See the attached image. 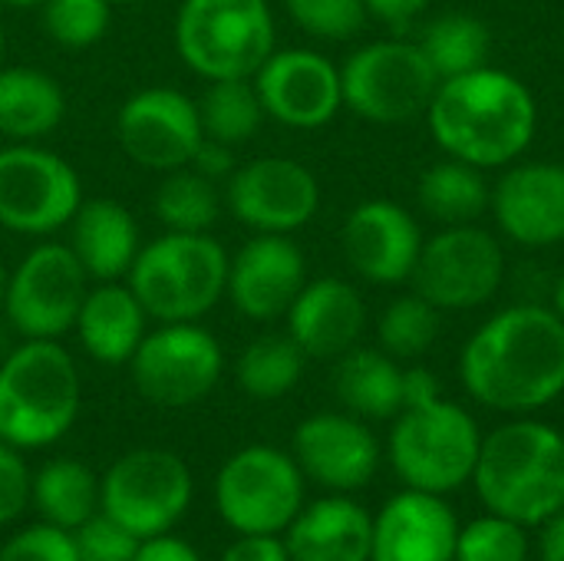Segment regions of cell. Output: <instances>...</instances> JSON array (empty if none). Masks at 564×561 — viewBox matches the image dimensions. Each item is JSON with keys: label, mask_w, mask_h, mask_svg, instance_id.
I'll list each match as a JSON object with an SVG mask.
<instances>
[{"label": "cell", "mask_w": 564, "mask_h": 561, "mask_svg": "<svg viewBox=\"0 0 564 561\" xmlns=\"http://www.w3.org/2000/svg\"><path fill=\"white\" fill-rule=\"evenodd\" d=\"M218 188L215 179L195 172L192 165L165 172L152 195V212L165 225V231H212L218 222Z\"/></svg>", "instance_id": "836d02e7"}, {"label": "cell", "mask_w": 564, "mask_h": 561, "mask_svg": "<svg viewBox=\"0 0 564 561\" xmlns=\"http://www.w3.org/2000/svg\"><path fill=\"white\" fill-rule=\"evenodd\" d=\"M459 374L473 400L499 413H532L564 393V321L542 304L489 317L463 347Z\"/></svg>", "instance_id": "6da1fadb"}, {"label": "cell", "mask_w": 564, "mask_h": 561, "mask_svg": "<svg viewBox=\"0 0 564 561\" xmlns=\"http://www.w3.org/2000/svg\"><path fill=\"white\" fill-rule=\"evenodd\" d=\"M364 3H367V13H373L387 23H406L416 13H423L433 0H364Z\"/></svg>", "instance_id": "bcb514c9"}, {"label": "cell", "mask_w": 564, "mask_h": 561, "mask_svg": "<svg viewBox=\"0 0 564 561\" xmlns=\"http://www.w3.org/2000/svg\"><path fill=\"white\" fill-rule=\"evenodd\" d=\"M3 50H7V36H3V26H0V60H3Z\"/></svg>", "instance_id": "816d5d0a"}, {"label": "cell", "mask_w": 564, "mask_h": 561, "mask_svg": "<svg viewBox=\"0 0 564 561\" xmlns=\"http://www.w3.org/2000/svg\"><path fill=\"white\" fill-rule=\"evenodd\" d=\"M83 205L76 169L36 142L0 149V225L17 235H53Z\"/></svg>", "instance_id": "30bf717a"}, {"label": "cell", "mask_w": 564, "mask_h": 561, "mask_svg": "<svg viewBox=\"0 0 564 561\" xmlns=\"http://www.w3.org/2000/svg\"><path fill=\"white\" fill-rule=\"evenodd\" d=\"M529 559V539L525 526L502 519V516H482L473 519L466 529H459L456 539V559L453 561H525Z\"/></svg>", "instance_id": "8d00e7d4"}, {"label": "cell", "mask_w": 564, "mask_h": 561, "mask_svg": "<svg viewBox=\"0 0 564 561\" xmlns=\"http://www.w3.org/2000/svg\"><path fill=\"white\" fill-rule=\"evenodd\" d=\"M430 132L449 159L476 169L516 162L535 136L539 109L532 89L496 66L443 79L426 109Z\"/></svg>", "instance_id": "7a4b0ae2"}, {"label": "cell", "mask_w": 564, "mask_h": 561, "mask_svg": "<svg viewBox=\"0 0 564 561\" xmlns=\"http://www.w3.org/2000/svg\"><path fill=\"white\" fill-rule=\"evenodd\" d=\"M7 278H10V271L0 261V311H3V301H7Z\"/></svg>", "instance_id": "681fc988"}, {"label": "cell", "mask_w": 564, "mask_h": 561, "mask_svg": "<svg viewBox=\"0 0 564 561\" xmlns=\"http://www.w3.org/2000/svg\"><path fill=\"white\" fill-rule=\"evenodd\" d=\"M109 3H132V0H109Z\"/></svg>", "instance_id": "f5cc1de1"}, {"label": "cell", "mask_w": 564, "mask_h": 561, "mask_svg": "<svg viewBox=\"0 0 564 561\" xmlns=\"http://www.w3.org/2000/svg\"><path fill=\"white\" fill-rule=\"evenodd\" d=\"M459 522L443 496L406 489L373 519L370 561H453Z\"/></svg>", "instance_id": "7402d4cb"}, {"label": "cell", "mask_w": 564, "mask_h": 561, "mask_svg": "<svg viewBox=\"0 0 564 561\" xmlns=\"http://www.w3.org/2000/svg\"><path fill=\"white\" fill-rule=\"evenodd\" d=\"M347 265L370 284H403L413 278L423 235L416 218L387 198L360 202L340 231Z\"/></svg>", "instance_id": "d6986e66"}, {"label": "cell", "mask_w": 564, "mask_h": 561, "mask_svg": "<svg viewBox=\"0 0 564 561\" xmlns=\"http://www.w3.org/2000/svg\"><path fill=\"white\" fill-rule=\"evenodd\" d=\"M132 384L155 407H192L205 400L225 370L221 344L195 321L162 324L132 354Z\"/></svg>", "instance_id": "4fadbf2b"}, {"label": "cell", "mask_w": 564, "mask_h": 561, "mask_svg": "<svg viewBox=\"0 0 564 561\" xmlns=\"http://www.w3.org/2000/svg\"><path fill=\"white\" fill-rule=\"evenodd\" d=\"M440 337V308L430 304L423 294H403L387 304L380 317V344L397 360L423 357Z\"/></svg>", "instance_id": "e575fe53"}, {"label": "cell", "mask_w": 564, "mask_h": 561, "mask_svg": "<svg viewBox=\"0 0 564 561\" xmlns=\"http://www.w3.org/2000/svg\"><path fill=\"white\" fill-rule=\"evenodd\" d=\"M215 503L228 529L278 536L304 506V473L294 456L274 446H248L221 466Z\"/></svg>", "instance_id": "9c48e42d"}, {"label": "cell", "mask_w": 564, "mask_h": 561, "mask_svg": "<svg viewBox=\"0 0 564 561\" xmlns=\"http://www.w3.org/2000/svg\"><path fill=\"white\" fill-rule=\"evenodd\" d=\"M89 274L69 245L43 241L23 255L7 278L3 314L26 341H56L76 327Z\"/></svg>", "instance_id": "7c38bea8"}, {"label": "cell", "mask_w": 564, "mask_h": 561, "mask_svg": "<svg viewBox=\"0 0 564 561\" xmlns=\"http://www.w3.org/2000/svg\"><path fill=\"white\" fill-rule=\"evenodd\" d=\"M228 251L208 231H165L139 248L129 288L162 324L205 317L228 288Z\"/></svg>", "instance_id": "5b68a950"}, {"label": "cell", "mask_w": 564, "mask_h": 561, "mask_svg": "<svg viewBox=\"0 0 564 561\" xmlns=\"http://www.w3.org/2000/svg\"><path fill=\"white\" fill-rule=\"evenodd\" d=\"M139 248V225L116 198H89L69 218V251L93 281L129 274Z\"/></svg>", "instance_id": "d4e9b609"}, {"label": "cell", "mask_w": 564, "mask_h": 561, "mask_svg": "<svg viewBox=\"0 0 564 561\" xmlns=\"http://www.w3.org/2000/svg\"><path fill=\"white\" fill-rule=\"evenodd\" d=\"M251 79L264 116L291 129H321L344 106L340 66L317 50H274Z\"/></svg>", "instance_id": "e0dca14e"}, {"label": "cell", "mask_w": 564, "mask_h": 561, "mask_svg": "<svg viewBox=\"0 0 564 561\" xmlns=\"http://www.w3.org/2000/svg\"><path fill=\"white\" fill-rule=\"evenodd\" d=\"M192 503V473L169 450H132L99 483V509L139 542L169 532Z\"/></svg>", "instance_id": "8fae6325"}, {"label": "cell", "mask_w": 564, "mask_h": 561, "mask_svg": "<svg viewBox=\"0 0 564 561\" xmlns=\"http://www.w3.org/2000/svg\"><path fill=\"white\" fill-rule=\"evenodd\" d=\"M291 20L317 40H350L367 23L364 0H284Z\"/></svg>", "instance_id": "74e56055"}, {"label": "cell", "mask_w": 564, "mask_h": 561, "mask_svg": "<svg viewBox=\"0 0 564 561\" xmlns=\"http://www.w3.org/2000/svg\"><path fill=\"white\" fill-rule=\"evenodd\" d=\"M116 136L122 152L152 172L192 165V155L205 139L198 103L172 86H149L132 93L119 106Z\"/></svg>", "instance_id": "2e32d148"}, {"label": "cell", "mask_w": 564, "mask_h": 561, "mask_svg": "<svg viewBox=\"0 0 564 561\" xmlns=\"http://www.w3.org/2000/svg\"><path fill=\"white\" fill-rule=\"evenodd\" d=\"M337 400L364 420H393L403 410V370L387 350L350 347L334 370Z\"/></svg>", "instance_id": "83f0119b"}, {"label": "cell", "mask_w": 564, "mask_h": 561, "mask_svg": "<svg viewBox=\"0 0 564 561\" xmlns=\"http://www.w3.org/2000/svg\"><path fill=\"white\" fill-rule=\"evenodd\" d=\"M192 169L208 175V179H218V175H231L235 172V155H231V145L225 142H215V139H202V145L195 149L192 155Z\"/></svg>", "instance_id": "ee69618b"}, {"label": "cell", "mask_w": 564, "mask_h": 561, "mask_svg": "<svg viewBox=\"0 0 564 561\" xmlns=\"http://www.w3.org/2000/svg\"><path fill=\"white\" fill-rule=\"evenodd\" d=\"M502 278V245L476 225H453L423 241L410 281L440 311H469L492 301Z\"/></svg>", "instance_id": "5bb4252c"}, {"label": "cell", "mask_w": 564, "mask_h": 561, "mask_svg": "<svg viewBox=\"0 0 564 561\" xmlns=\"http://www.w3.org/2000/svg\"><path fill=\"white\" fill-rule=\"evenodd\" d=\"M476 493L492 516L542 526L564 509V436L539 420H516L482 436Z\"/></svg>", "instance_id": "3957f363"}, {"label": "cell", "mask_w": 564, "mask_h": 561, "mask_svg": "<svg viewBox=\"0 0 564 561\" xmlns=\"http://www.w3.org/2000/svg\"><path fill=\"white\" fill-rule=\"evenodd\" d=\"M416 198L433 222L453 228V225H476L492 205V188L482 169L459 159H446L420 175Z\"/></svg>", "instance_id": "f1b7e54d"}, {"label": "cell", "mask_w": 564, "mask_h": 561, "mask_svg": "<svg viewBox=\"0 0 564 561\" xmlns=\"http://www.w3.org/2000/svg\"><path fill=\"white\" fill-rule=\"evenodd\" d=\"M344 106L360 119L397 126L430 109L440 76L420 43L377 40L360 46L340 66Z\"/></svg>", "instance_id": "ba28073f"}, {"label": "cell", "mask_w": 564, "mask_h": 561, "mask_svg": "<svg viewBox=\"0 0 564 561\" xmlns=\"http://www.w3.org/2000/svg\"><path fill=\"white\" fill-rule=\"evenodd\" d=\"M69 536H73L79 561H132L135 549H139V539L126 526H119L112 516H106L102 509H96Z\"/></svg>", "instance_id": "f35d334b"}, {"label": "cell", "mask_w": 564, "mask_h": 561, "mask_svg": "<svg viewBox=\"0 0 564 561\" xmlns=\"http://www.w3.org/2000/svg\"><path fill=\"white\" fill-rule=\"evenodd\" d=\"M221 561H291L288 546L278 542L274 536H241Z\"/></svg>", "instance_id": "b9f144b4"}, {"label": "cell", "mask_w": 564, "mask_h": 561, "mask_svg": "<svg viewBox=\"0 0 564 561\" xmlns=\"http://www.w3.org/2000/svg\"><path fill=\"white\" fill-rule=\"evenodd\" d=\"M542 561H564V509L545 522V532H542Z\"/></svg>", "instance_id": "7dc6e473"}, {"label": "cell", "mask_w": 564, "mask_h": 561, "mask_svg": "<svg viewBox=\"0 0 564 561\" xmlns=\"http://www.w3.org/2000/svg\"><path fill=\"white\" fill-rule=\"evenodd\" d=\"M225 202L231 215L258 235H291L321 208L314 172L284 155H264L228 175Z\"/></svg>", "instance_id": "9a60e30c"}, {"label": "cell", "mask_w": 564, "mask_h": 561, "mask_svg": "<svg viewBox=\"0 0 564 561\" xmlns=\"http://www.w3.org/2000/svg\"><path fill=\"white\" fill-rule=\"evenodd\" d=\"M112 3L109 0H46L43 30L66 50H86L109 33Z\"/></svg>", "instance_id": "d590c367"}, {"label": "cell", "mask_w": 564, "mask_h": 561, "mask_svg": "<svg viewBox=\"0 0 564 561\" xmlns=\"http://www.w3.org/2000/svg\"><path fill=\"white\" fill-rule=\"evenodd\" d=\"M66 116V93L56 76L36 66H0V136L36 142Z\"/></svg>", "instance_id": "4316f807"}, {"label": "cell", "mask_w": 564, "mask_h": 561, "mask_svg": "<svg viewBox=\"0 0 564 561\" xmlns=\"http://www.w3.org/2000/svg\"><path fill=\"white\" fill-rule=\"evenodd\" d=\"M145 308L132 294L129 284L119 281H99L96 288L86 291L79 317H76V334L83 350L99 360V364H129L135 347L145 337Z\"/></svg>", "instance_id": "484cf974"}, {"label": "cell", "mask_w": 564, "mask_h": 561, "mask_svg": "<svg viewBox=\"0 0 564 561\" xmlns=\"http://www.w3.org/2000/svg\"><path fill=\"white\" fill-rule=\"evenodd\" d=\"M420 46L443 83V79H453V76L486 66L489 50H492V33L473 13H446L426 26Z\"/></svg>", "instance_id": "4dcf8cb0"}, {"label": "cell", "mask_w": 564, "mask_h": 561, "mask_svg": "<svg viewBox=\"0 0 564 561\" xmlns=\"http://www.w3.org/2000/svg\"><path fill=\"white\" fill-rule=\"evenodd\" d=\"M304 360L307 357L291 334L254 337L238 357V384L254 400H281L297 387Z\"/></svg>", "instance_id": "d6a6232c"}, {"label": "cell", "mask_w": 564, "mask_h": 561, "mask_svg": "<svg viewBox=\"0 0 564 561\" xmlns=\"http://www.w3.org/2000/svg\"><path fill=\"white\" fill-rule=\"evenodd\" d=\"M30 499L43 522L73 532L99 509V483L79 460H53L33 476Z\"/></svg>", "instance_id": "f546056e"}, {"label": "cell", "mask_w": 564, "mask_h": 561, "mask_svg": "<svg viewBox=\"0 0 564 561\" xmlns=\"http://www.w3.org/2000/svg\"><path fill=\"white\" fill-rule=\"evenodd\" d=\"M367 327V304L354 284L340 278H317L301 288L288 311V334L304 357L334 360L357 347Z\"/></svg>", "instance_id": "603a6c76"}, {"label": "cell", "mask_w": 564, "mask_h": 561, "mask_svg": "<svg viewBox=\"0 0 564 561\" xmlns=\"http://www.w3.org/2000/svg\"><path fill=\"white\" fill-rule=\"evenodd\" d=\"M284 546L291 561H370L373 519L354 499L327 496L294 516Z\"/></svg>", "instance_id": "cb8c5ba5"}, {"label": "cell", "mask_w": 564, "mask_h": 561, "mask_svg": "<svg viewBox=\"0 0 564 561\" xmlns=\"http://www.w3.org/2000/svg\"><path fill=\"white\" fill-rule=\"evenodd\" d=\"M482 433L476 420L443 397L406 407L390 433V463L406 489L446 496L473 479Z\"/></svg>", "instance_id": "52a82bcc"}, {"label": "cell", "mask_w": 564, "mask_h": 561, "mask_svg": "<svg viewBox=\"0 0 564 561\" xmlns=\"http://www.w3.org/2000/svg\"><path fill=\"white\" fill-rule=\"evenodd\" d=\"M0 561H79V555H76L73 536L66 529L40 522V526L17 532L0 549Z\"/></svg>", "instance_id": "ab89813d"}, {"label": "cell", "mask_w": 564, "mask_h": 561, "mask_svg": "<svg viewBox=\"0 0 564 561\" xmlns=\"http://www.w3.org/2000/svg\"><path fill=\"white\" fill-rule=\"evenodd\" d=\"M552 294H555V298H552V301H555V308H552V311H555V314H558V317L564 321V271L558 274V281H555V291H552Z\"/></svg>", "instance_id": "c3c4849f"}, {"label": "cell", "mask_w": 564, "mask_h": 561, "mask_svg": "<svg viewBox=\"0 0 564 561\" xmlns=\"http://www.w3.org/2000/svg\"><path fill=\"white\" fill-rule=\"evenodd\" d=\"M499 228L522 248H549L564 241V165L525 162L509 169L492 188Z\"/></svg>", "instance_id": "44dd1931"}, {"label": "cell", "mask_w": 564, "mask_h": 561, "mask_svg": "<svg viewBox=\"0 0 564 561\" xmlns=\"http://www.w3.org/2000/svg\"><path fill=\"white\" fill-rule=\"evenodd\" d=\"M195 103H198L205 139L225 142L231 149L248 142L264 119V106L254 89V79H212L202 99Z\"/></svg>", "instance_id": "1f68e13d"}, {"label": "cell", "mask_w": 564, "mask_h": 561, "mask_svg": "<svg viewBox=\"0 0 564 561\" xmlns=\"http://www.w3.org/2000/svg\"><path fill=\"white\" fill-rule=\"evenodd\" d=\"M436 397H440V384L433 380L430 370H423V367L403 370V410L416 407V403H426V400H436Z\"/></svg>", "instance_id": "f6af8a7d"}, {"label": "cell", "mask_w": 564, "mask_h": 561, "mask_svg": "<svg viewBox=\"0 0 564 561\" xmlns=\"http://www.w3.org/2000/svg\"><path fill=\"white\" fill-rule=\"evenodd\" d=\"M79 370L56 341H23L0 364V440L17 450L56 443L79 417Z\"/></svg>", "instance_id": "277c9868"}, {"label": "cell", "mask_w": 564, "mask_h": 561, "mask_svg": "<svg viewBox=\"0 0 564 561\" xmlns=\"http://www.w3.org/2000/svg\"><path fill=\"white\" fill-rule=\"evenodd\" d=\"M294 463L317 486L354 493L373 479L380 443L357 417L314 413L294 430Z\"/></svg>", "instance_id": "ffe728a7"}, {"label": "cell", "mask_w": 564, "mask_h": 561, "mask_svg": "<svg viewBox=\"0 0 564 561\" xmlns=\"http://www.w3.org/2000/svg\"><path fill=\"white\" fill-rule=\"evenodd\" d=\"M0 3H7V7H43L46 0H0Z\"/></svg>", "instance_id": "f907efd6"}, {"label": "cell", "mask_w": 564, "mask_h": 561, "mask_svg": "<svg viewBox=\"0 0 564 561\" xmlns=\"http://www.w3.org/2000/svg\"><path fill=\"white\" fill-rule=\"evenodd\" d=\"M175 53L202 79H251L274 53L268 0H182Z\"/></svg>", "instance_id": "8992f818"}, {"label": "cell", "mask_w": 564, "mask_h": 561, "mask_svg": "<svg viewBox=\"0 0 564 561\" xmlns=\"http://www.w3.org/2000/svg\"><path fill=\"white\" fill-rule=\"evenodd\" d=\"M132 561H202V559H198V552H195L188 542L172 539L169 532H162V536L142 539V542H139V549H135V555H132Z\"/></svg>", "instance_id": "7bdbcfd3"}, {"label": "cell", "mask_w": 564, "mask_h": 561, "mask_svg": "<svg viewBox=\"0 0 564 561\" xmlns=\"http://www.w3.org/2000/svg\"><path fill=\"white\" fill-rule=\"evenodd\" d=\"M307 284L304 251L291 235H254L228 261V301L248 321L284 317Z\"/></svg>", "instance_id": "ac0fdd59"}, {"label": "cell", "mask_w": 564, "mask_h": 561, "mask_svg": "<svg viewBox=\"0 0 564 561\" xmlns=\"http://www.w3.org/2000/svg\"><path fill=\"white\" fill-rule=\"evenodd\" d=\"M33 479L26 473V463L20 460L17 446L0 440V526L13 522L26 503H30Z\"/></svg>", "instance_id": "60d3db41"}]
</instances>
